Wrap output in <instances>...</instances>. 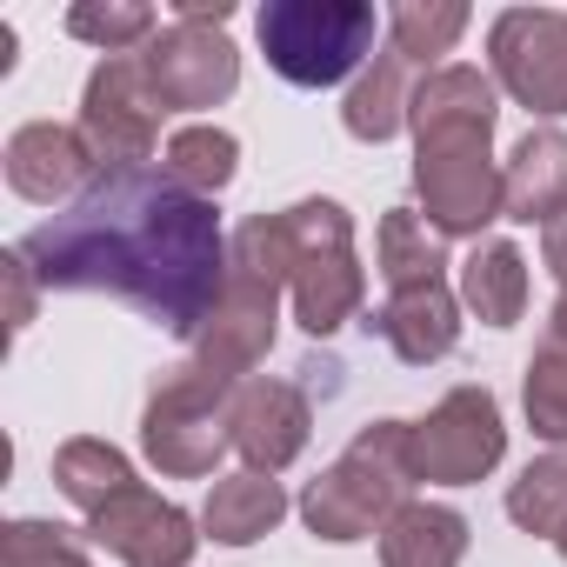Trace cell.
Wrapping results in <instances>:
<instances>
[{
    "mask_svg": "<svg viewBox=\"0 0 567 567\" xmlns=\"http://www.w3.org/2000/svg\"><path fill=\"white\" fill-rule=\"evenodd\" d=\"M501 87L481 68H434L414 87V200L441 240H481L501 220V161H494Z\"/></svg>",
    "mask_w": 567,
    "mask_h": 567,
    "instance_id": "7a4b0ae2",
    "label": "cell"
},
{
    "mask_svg": "<svg viewBox=\"0 0 567 567\" xmlns=\"http://www.w3.org/2000/svg\"><path fill=\"white\" fill-rule=\"evenodd\" d=\"M254 34L288 87H354V74L374 61L381 14L368 0H267L254 14Z\"/></svg>",
    "mask_w": 567,
    "mask_h": 567,
    "instance_id": "277c9868",
    "label": "cell"
},
{
    "mask_svg": "<svg viewBox=\"0 0 567 567\" xmlns=\"http://www.w3.org/2000/svg\"><path fill=\"white\" fill-rule=\"evenodd\" d=\"M280 295H288L280 280L247 274V267L227 260V288H220L207 328L194 334V361H200L207 374H220L227 388L254 381V368L267 361V348H274V334H280Z\"/></svg>",
    "mask_w": 567,
    "mask_h": 567,
    "instance_id": "30bf717a",
    "label": "cell"
},
{
    "mask_svg": "<svg viewBox=\"0 0 567 567\" xmlns=\"http://www.w3.org/2000/svg\"><path fill=\"white\" fill-rule=\"evenodd\" d=\"M554 547H560V560H567V534H560V540H554Z\"/></svg>",
    "mask_w": 567,
    "mask_h": 567,
    "instance_id": "d6a6232c",
    "label": "cell"
},
{
    "mask_svg": "<svg viewBox=\"0 0 567 567\" xmlns=\"http://www.w3.org/2000/svg\"><path fill=\"white\" fill-rule=\"evenodd\" d=\"M501 454H507V421H501L494 388L481 381L447 388L414 421V481L427 487H474L501 467Z\"/></svg>",
    "mask_w": 567,
    "mask_h": 567,
    "instance_id": "52a82bcc",
    "label": "cell"
},
{
    "mask_svg": "<svg viewBox=\"0 0 567 567\" xmlns=\"http://www.w3.org/2000/svg\"><path fill=\"white\" fill-rule=\"evenodd\" d=\"M408 487H414V421H368L341 447V461L301 487L295 507L315 540L354 547V540H374L408 507Z\"/></svg>",
    "mask_w": 567,
    "mask_h": 567,
    "instance_id": "3957f363",
    "label": "cell"
},
{
    "mask_svg": "<svg viewBox=\"0 0 567 567\" xmlns=\"http://www.w3.org/2000/svg\"><path fill=\"white\" fill-rule=\"evenodd\" d=\"M227 427H234V454L254 467V474H280L308 454V434H315V408L295 381H240L234 401H227Z\"/></svg>",
    "mask_w": 567,
    "mask_h": 567,
    "instance_id": "4fadbf2b",
    "label": "cell"
},
{
    "mask_svg": "<svg viewBox=\"0 0 567 567\" xmlns=\"http://www.w3.org/2000/svg\"><path fill=\"white\" fill-rule=\"evenodd\" d=\"M567 214V127H527L501 161V220L554 227Z\"/></svg>",
    "mask_w": 567,
    "mask_h": 567,
    "instance_id": "2e32d148",
    "label": "cell"
},
{
    "mask_svg": "<svg viewBox=\"0 0 567 567\" xmlns=\"http://www.w3.org/2000/svg\"><path fill=\"white\" fill-rule=\"evenodd\" d=\"M0 280H8V328H14V334H28L34 301H41V280H34V267H28V254H21V247L0 254Z\"/></svg>",
    "mask_w": 567,
    "mask_h": 567,
    "instance_id": "f1b7e54d",
    "label": "cell"
},
{
    "mask_svg": "<svg viewBox=\"0 0 567 567\" xmlns=\"http://www.w3.org/2000/svg\"><path fill=\"white\" fill-rule=\"evenodd\" d=\"M280 514H288V487H280L274 474L240 467V474H220L207 487V501H200V540H214V547H254L260 534L280 527Z\"/></svg>",
    "mask_w": 567,
    "mask_h": 567,
    "instance_id": "e0dca14e",
    "label": "cell"
},
{
    "mask_svg": "<svg viewBox=\"0 0 567 567\" xmlns=\"http://www.w3.org/2000/svg\"><path fill=\"white\" fill-rule=\"evenodd\" d=\"M87 540L101 554H114L121 567H187L200 547V520L141 481V487L114 494L101 514H87Z\"/></svg>",
    "mask_w": 567,
    "mask_h": 567,
    "instance_id": "7c38bea8",
    "label": "cell"
},
{
    "mask_svg": "<svg viewBox=\"0 0 567 567\" xmlns=\"http://www.w3.org/2000/svg\"><path fill=\"white\" fill-rule=\"evenodd\" d=\"M54 487H61L81 514H101L114 494L141 487V474H134V461H127L114 441L74 434V441H61V447H54Z\"/></svg>",
    "mask_w": 567,
    "mask_h": 567,
    "instance_id": "7402d4cb",
    "label": "cell"
},
{
    "mask_svg": "<svg viewBox=\"0 0 567 567\" xmlns=\"http://www.w3.org/2000/svg\"><path fill=\"white\" fill-rule=\"evenodd\" d=\"M374 267L388 280V295L427 288V280H447V247L421 220V207H388L381 214V234H374Z\"/></svg>",
    "mask_w": 567,
    "mask_h": 567,
    "instance_id": "44dd1931",
    "label": "cell"
},
{
    "mask_svg": "<svg viewBox=\"0 0 567 567\" xmlns=\"http://www.w3.org/2000/svg\"><path fill=\"white\" fill-rule=\"evenodd\" d=\"M467 8L461 0H401V8L388 14V48L401 54V61H414L421 74H434V68H447L441 54H454V41L467 34Z\"/></svg>",
    "mask_w": 567,
    "mask_h": 567,
    "instance_id": "cb8c5ba5",
    "label": "cell"
},
{
    "mask_svg": "<svg viewBox=\"0 0 567 567\" xmlns=\"http://www.w3.org/2000/svg\"><path fill=\"white\" fill-rule=\"evenodd\" d=\"M161 167H167L187 194L214 200V194L234 187V174H240V141H234L227 127H214V121H194V127H174V134H167Z\"/></svg>",
    "mask_w": 567,
    "mask_h": 567,
    "instance_id": "603a6c76",
    "label": "cell"
},
{
    "mask_svg": "<svg viewBox=\"0 0 567 567\" xmlns=\"http://www.w3.org/2000/svg\"><path fill=\"white\" fill-rule=\"evenodd\" d=\"M8 187L21 194V200H34V207H74L87 187H94V174H101V161H94V147L81 141V127H68V121H28V127H14L8 134Z\"/></svg>",
    "mask_w": 567,
    "mask_h": 567,
    "instance_id": "5bb4252c",
    "label": "cell"
},
{
    "mask_svg": "<svg viewBox=\"0 0 567 567\" xmlns=\"http://www.w3.org/2000/svg\"><path fill=\"white\" fill-rule=\"evenodd\" d=\"M94 540L61 527V520H8L0 527V554L8 567H94Z\"/></svg>",
    "mask_w": 567,
    "mask_h": 567,
    "instance_id": "83f0119b",
    "label": "cell"
},
{
    "mask_svg": "<svg viewBox=\"0 0 567 567\" xmlns=\"http://www.w3.org/2000/svg\"><path fill=\"white\" fill-rule=\"evenodd\" d=\"M467 560V514L447 501H408L381 527V567H461Z\"/></svg>",
    "mask_w": 567,
    "mask_h": 567,
    "instance_id": "d6986e66",
    "label": "cell"
},
{
    "mask_svg": "<svg viewBox=\"0 0 567 567\" xmlns=\"http://www.w3.org/2000/svg\"><path fill=\"white\" fill-rule=\"evenodd\" d=\"M487 74L494 87L527 107L534 121L567 114V14L560 8H507L487 28Z\"/></svg>",
    "mask_w": 567,
    "mask_h": 567,
    "instance_id": "ba28073f",
    "label": "cell"
},
{
    "mask_svg": "<svg viewBox=\"0 0 567 567\" xmlns=\"http://www.w3.org/2000/svg\"><path fill=\"white\" fill-rule=\"evenodd\" d=\"M141 68H147V81H154L167 114L220 107L240 87V48L227 41V28H200V21H167L141 48Z\"/></svg>",
    "mask_w": 567,
    "mask_h": 567,
    "instance_id": "8fae6325",
    "label": "cell"
},
{
    "mask_svg": "<svg viewBox=\"0 0 567 567\" xmlns=\"http://www.w3.org/2000/svg\"><path fill=\"white\" fill-rule=\"evenodd\" d=\"M280 214H288V234H295V280H288L295 321L315 341H328L368 301V274H361V254H354V214L341 200H328V194L295 200Z\"/></svg>",
    "mask_w": 567,
    "mask_h": 567,
    "instance_id": "5b68a950",
    "label": "cell"
},
{
    "mask_svg": "<svg viewBox=\"0 0 567 567\" xmlns=\"http://www.w3.org/2000/svg\"><path fill=\"white\" fill-rule=\"evenodd\" d=\"M227 401L234 388L220 374H207L194 354L181 368H167L154 388H147V408H141V454L167 474V481H200L220 467V454L234 447V427H227Z\"/></svg>",
    "mask_w": 567,
    "mask_h": 567,
    "instance_id": "8992f818",
    "label": "cell"
},
{
    "mask_svg": "<svg viewBox=\"0 0 567 567\" xmlns=\"http://www.w3.org/2000/svg\"><path fill=\"white\" fill-rule=\"evenodd\" d=\"M540 267L560 280V288H567V214L554 220V227H540Z\"/></svg>",
    "mask_w": 567,
    "mask_h": 567,
    "instance_id": "f546056e",
    "label": "cell"
},
{
    "mask_svg": "<svg viewBox=\"0 0 567 567\" xmlns=\"http://www.w3.org/2000/svg\"><path fill=\"white\" fill-rule=\"evenodd\" d=\"M174 21H200V28H227L234 21V0H181Z\"/></svg>",
    "mask_w": 567,
    "mask_h": 567,
    "instance_id": "4dcf8cb0",
    "label": "cell"
},
{
    "mask_svg": "<svg viewBox=\"0 0 567 567\" xmlns=\"http://www.w3.org/2000/svg\"><path fill=\"white\" fill-rule=\"evenodd\" d=\"M48 295H114L154 328L194 341L227 288V234L214 200L167 167H101L94 187L14 240Z\"/></svg>",
    "mask_w": 567,
    "mask_h": 567,
    "instance_id": "6da1fadb",
    "label": "cell"
},
{
    "mask_svg": "<svg viewBox=\"0 0 567 567\" xmlns=\"http://www.w3.org/2000/svg\"><path fill=\"white\" fill-rule=\"evenodd\" d=\"M547 334L567 341V288H560V301H554V315H547Z\"/></svg>",
    "mask_w": 567,
    "mask_h": 567,
    "instance_id": "1f68e13d",
    "label": "cell"
},
{
    "mask_svg": "<svg viewBox=\"0 0 567 567\" xmlns=\"http://www.w3.org/2000/svg\"><path fill=\"white\" fill-rule=\"evenodd\" d=\"M507 520L520 534H540V540L567 534V447H547L540 461H527L507 481Z\"/></svg>",
    "mask_w": 567,
    "mask_h": 567,
    "instance_id": "d4e9b609",
    "label": "cell"
},
{
    "mask_svg": "<svg viewBox=\"0 0 567 567\" xmlns=\"http://www.w3.org/2000/svg\"><path fill=\"white\" fill-rule=\"evenodd\" d=\"M520 408H527V427L534 441L547 447H567V341H540L527 354V374H520Z\"/></svg>",
    "mask_w": 567,
    "mask_h": 567,
    "instance_id": "484cf974",
    "label": "cell"
},
{
    "mask_svg": "<svg viewBox=\"0 0 567 567\" xmlns=\"http://www.w3.org/2000/svg\"><path fill=\"white\" fill-rule=\"evenodd\" d=\"M461 308L487 328H514L527 315V254L514 240H474L461 260Z\"/></svg>",
    "mask_w": 567,
    "mask_h": 567,
    "instance_id": "ffe728a7",
    "label": "cell"
},
{
    "mask_svg": "<svg viewBox=\"0 0 567 567\" xmlns=\"http://www.w3.org/2000/svg\"><path fill=\"white\" fill-rule=\"evenodd\" d=\"M161 94L141 68V54H107L87 87H81V141L94 147L101 167H147L161 141Z\"/></svg>",
    "mask_w": 567,
    "mask_h": 567,
    "instance_id": "9c48e42d",
    "label": "cell"
},
{
    "mask_svg": "<svg viewBox=\"0 0 567 567\" xmlns=\"http://www.w3.org/2000/svg\"><path fill=\"white\" fill-rule=\"evenodd\" d=\"M361 328L381 334V341L394 348V361H408V368H434V361H447L454 341H461V295L447 288V280H427V288H401V295H388Z\"/></svg>",
    "mask_w": 567,
    "mask_h": 567,
    "instance_id": "9a60e30c",
    "label": "cell"
},
{
    "mask_svg": "<svg viewBox=\"0 0 567 567\" xmlns=\"http://www.w3.org/2000/svg\"><path fill=\"white\" fill-rule=\"evenodd\" d=\"M74 41H87V48H101V54H141L154 34H161V14L154 8H141V0H81V8H68V21H61Z\"/></svg>",
    "mask_w": 567,
    "mask_h": 567,
    "instance_id": "4316f807",
    "label": "cell"
},
{
    "mask_svg": "<svg viewBox=\"0 0 567 567\" xmlns=\"http://www.w3.org/2000/svg\"><path fill=\"white\" fill-rule=\"evenodd\" d=\"M414 87H421V68H414V61H401L394 48H388V54H374V61L354 74L348 101H341V127H348L354 141H368V147L394 141V134L408 127Z\"/></svg>",
    "mask_w": 567,
    "mask_h": 567,
    "instance_id": "ac0fdd59",
    "label": "cell"
}]
</instances>
